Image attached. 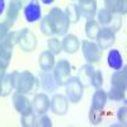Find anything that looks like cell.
Returning <instances> with one entry per match:
<instances>
[{
    "label": "cell",
    "mask_w": 127,
    "mask_h": 127,
    "mask_svg": "<svg viewBox=\"0 0 127 127\" xmlns=\"http://www.w3.org/2000/svg\"><path fill=\"white\" fill-rule=\"evenodd\" d=\"M23 14L28 23H34L39 20L42 15L39 0H28V3L23 8Z\"/></svg>",
    "instance_id": "10"
},
{
    "label": "cell",
    "mask_w": 127,
    "mask_h": 127,
    "mask_svg": "<svg viewBox=\"0 0 127 127\" xmlns=\"http://www.w3.org/2000/svg\"><path fill=\"white\" fill-rule=\"evenodd\" d=\"M34 117H36L34 112H29L27 114H23L22 117H20V125H22L23 127H33Z\"/></svg>",
    "instance_id": "32"
},
{
    "label": "cell",
    "mask_w": 127,
    "mask_h": 127,
    "mask_svg": "<svg viewBox=\"0 0 127 127\" xmlns=\"http://www.w3.org/2000/svg\"><path fill=\"white\" fill-rule=\"evenodd\" d=\"M12 100H13V105H14L15 111L20 116L27 114L29 112H33V108H32V102H31V99L27 97L26 94L14 92L13 95H12Z\"/></svg>",
    "instance_id": "9"
},
{
    "label": "cell",
    "mask_w": 127,
    "mask_h": 127,
    "mask_svg": "<svg viewBox=\"0 0 127 127\" xmlns=\"http://www.w3.org/2000/svg\"><path fill=\"white\" fill-rule=\"evenodd\" d=\"M55 55L51 51H43L41 52V55L38 57V65L42 71H51L55 66Z\"/></svg>",
    "instance_id": "17"
},
{
    "label": "cell",
    "mask_w": 127,
    "mask_h": 127,
    "mask_svg": "<svg viewBox=\"0 0 127 127\" xmlns=\"http://www.w3.org/2000/svg\"><path fill=\"white\" fill-rule=\"evenodd\" d=\"M6 69H4L3 66H0V90H1V83H3V80H4V78H5V75H6Z\"/></svg>",
    "instance_id": "37"
},
{
    "label": "cell",
    "mask_w": 127,
    "mask_h": 127,
    "mask_svg": "<svg viewBox=\"0 0 127 127\" xmlns=\"http://www.w3.org/2000/svg\"><path fill=\"white\" fill-rule=\"evenodd\" d=\"M85 36L88 37V39H92L94 41L95 37H97L98 34V32L100 29V26L99 23L97 22V20H94V19H89L87 20V23H85Z\"/></svg>",
    "instance_id": "23"
},
{
    "label": "cell",
    "mask_w": 127,
    "mask_h": 127,
    "mask_svg": "<svg viewBox=\"0 0 127 127\" xmlns=\"http://www.w3.org/2000/svg\"><path fill=\"white\" fill-rule=\"evenodd\" d=\"M38 81H39V87L43 92H56L60 88V84L54 76V72L51 71H42L39 74Z\"/></svg>",
    "instance_id": "12"
},
{
    "label": "cell",
    "mask_w": 127,
    "mask_h": 127,
    "mask_svg": "<svg viewBox=\"0 0 127 127\" xmlns=\"http://www.w3.org/2000/svg\"><path fill=\"white\" fill-rule=\"evenodd\" d=\"M107 92L103 90L102 88L95 89L93 97H92V108L95 109H104L105 104H107Z\"/></svg>",
    "instance_id": "19"
},
{
    "label": "cell",
    "mask_w": 127,
    "mask_h": 127,
    "mask_svg": "<svg viewBox=\"0 0 127 127\" xmlns=\"http://www.w3.org/2000/svg\"><path fill=\"white\" fill-rule=\"evenodd\" d=\"M13 83L14 90L22 94H34L39 88L38 78H36L29 70L13 71Z\"/></svg>",
    "instance_id": "1"
},
{
    "label": "cell",
    "mask_w": 127,
    "mask_h": 127,
    "mask_svg": "<svg viewBox=\"0 0 127 127\" xmlns=\"http://www.w3.org/2000/svg\"><path fill=\"white\" fill-rule=\"evenodd\" d=\"M15 45H18V32L10 31L0 42V66H3L4 69H8L10 65Z\"/></svg>",
    "instance_id": "2"
},
{
    "label": "cell",
    "mask_w": 127,
    "mask_h": 127,
    "mask_svg": "<svg viewBox=\"0 0 127 127\" xmlns=\"http://www.w3.org/2000/svg\"><path fill=\"white\" fill-rule=\"evenodd\" d=\"M81 52H83V56L85 59V61L89 64H98L103 56V51L92 39L81 41Z\"/></svg>",
    "instance_id": "5"
},
{
    "label": "cell",
    "mask_w": 127,
    "mask_h": 127,
    "mask_svg": "<svg viewBox=\"0 0 127 127\" xmlns=\"http://www.w3.org/2000/svg\"><path fill=\"white\" fill-rule=\"evenodd\" d=\"M39 31L41 33L46 36V37H52L55 36V31H54V27L51 24V20L48 19V17H43L41 19V24H39Z\"/></svg>",
    "instance_id": "26"
},
{
    "label": "cell",
    "mask_w": 127,
    "mask_h": 127,
    "mask_svg": "<svg viewBox=\"0 0 127 127\" xmlns=\"http://www.w3.org/2000/svg\"><path fill=\"white\" fill-rule=\"evenodd\" d=\"M117 13L120 15L127 14V0H117Z\"/></svg>",
    "instance_id": "36"
},
{
    "label": "cell",
    "mask_w": 127,
    "mask_h": 127,
    "mask_svg": "<svg viewBox=\"0 0 127 127\" xmlns=\"http://www.w3.org/2000/svg\"><path fill=\"white\" fill-rule=\"evenodd\" d=\"M107 61H108V66L113 70H120L123 66V59L118 50H111Z\"/></svg>",
    "instance_id": "21"
},
{
    "label": "cell",
    "mask_w": 127,
    "mask_h": 127,
    "mask_svg": "<svg viewBox=\"0 0 127 127\" xmlns=\"http://www.w3.org/2000/svg\"><path fill=\"white\" fill-rule=\"evenodd\" d=\"M34 127H52V121L48 116L45 114H36L34 117Z\"/></svg>",
    "instance_id": "29"
},
{
    "label": "cell",
    "mask_w": 127,
    "mask_h": 127,
    "mask_svg": "<svg viewBox=\"0 0 127 127\" xmlns=\"http://www.w3.org/2000/svg\"><path fill=\"white\" fill-rule=\"evenodd\" d=\"M23 9V1L22 0H10V3L6 9V20L14 23L17 18L20 14V10Z\"/></svg>",
    "instance_id": "18"
},
{
    "label": "cell",
    "mask_w": 127,
    "mask_h": 127,
    "mask_svg": "<svg viewBox=\"0 0 127 127\" xmlns=\"http://www.w3.org/2000/svg\"><path fill=\"white\" fill-rule=\"evenodd\" d=\"M50 108L54 114L64 116L67 113L69 109V100L66 95L64 94H55L54 97L50 99Z\"/></svg>",
    "instance_id": "11"
},
{
    "label": "cell",
    "mask_w": 127,
    "mask_h": 127,
    "mask_svg": "<svg viewBox=\"0 0 127 127\" xmlns=\"http://www.w3.org/2000/svg\"><path fill=\"white\" fill-rule=\"evenodd\" d=\"M54 71V76L56 78L57 83L60 84V87L64 85L66 83V80L71 76V65L70 62L65 59H61L57 62H55V66L52 69Z\"/></svg>",
    "instance_id": "8"
},
{
    "label": "cell",
    "mask_w": 127,
    "mask_h": 127,
    "mask_svg": "<svg viewBox=\"0 0 127 127\" xmlns=\"http://www.w3.org/2000/svg\"><path fill=\"white\" fill-rule=\"evenodd\" d=\"M125 97H126V89H121L117 87H111L109 92L107 93V98L116 102L125 100Z\"/></svg>",
    "instance_id": "27"
},
{
    "label": "cell",
    "mask_w": 127,
    "mask_h": 127,
    "mask_svg": "<svg viewBox=\"0 0 127 127\" xmlns=\"http://www.w3.org/2000/svg\"><path fill=\"white\" fill-rule=\"evenodd\" d=\"M5 12V0H0V15Z\"/></svg>",
    "instance_id": "38"
},
{
    "label": "cell",
    "mask_w": 127,
    "mask_h": 127,
    "mask_svg": "<svg viewBox=\"0 0 127 127\" xmlns=\"http://www.w3.org/2000/svg\"><path fill=\"white\" fill-rule=\"evenodd\" d=\"M61 46H62L64 52H66L69 55H74V54H76L80 48V41L75 34L66 33L61 41Z\"/></svg>",
    "instance_id": "15"
},
{
    "label": "cell",
    "mask_w": 127,
    "mask_h": 127,
    "mask_svg": "<svg viewBox=\"0 0 127 127\" xmlns=\"http://www.w3.org/2000/svg\"><path fill=\"white\" fill-rule=\"evenodd\" d=\"M79 8L80 17H84L85 19H94L97 14V0H79V4H76Z\"/></svg>",
    "instance_id": "14"
},
{
    "label": "cell",
    "mask_w": 127,
    "mask_h": 127,
    "mask_svg": "<svg viewBox=\"0 0 127 127\" xmlns=\"http://www.w3.org/2000/svg\"><path fill=\"white\" fill-rule=\"evenodd\" d=\"M104 8L112 13H117V0H103Z\"/></svg>",
    "instance_id": "35"
},
{
    "label": "cell",
    "mask_w": 127,
    "mask_h": 127,
    "mask_svg": "<svg viewBox=\"0 0 127 127\" xmlns=\"http://www.w3.org/2000/svg\"><path fill=\"white\" fill-rule=\"evenodd\" d=\"M14 23L9 22V20H3L1 23H0V42H1L4 39V37L9 33L10 31H12V27H13Z\"/></svg>",
    "instance_id": "33"
},
{
    "label": "cell",
    "mask_w": 127,
    "mask_h": 127,
    "mask_svg": "<svg viewBox=\"0 0 127 127\" xmlns=\"http://www.w3.org/2000/svg\"><path fill=\"white\" fill-rule=\"evenodd\" d=\"M94 67H93V64H84V65L79 69V79L81 80V83L84 85H90V79L93 76V72H94Z\"/></svg>",
    "instance_id": "22"
},
{
    "label": "cell",
    "mask_w": 127,
    "mask_h": 127,
    "mask_svg": "<svg viewBox=\"0 0 127 127\" xmlns=\"http://www.w3.org/2000/svg\"><path fill=\"white\" fill-rule=\"evenodd\" d=\"M90 85L95 89L102 88V85H103V74H102L100 70H94L93 76L90 79Z\"/></svg>",
    "instance_id": "31"
},
{
    "label": "cell",
    "mask_w": 127,
    "mask_h": 127,
    "mask_svg": "<svg viewBox=\"0 0 127 127\" xmlns=\"http://www.w3.org/2000/svg\"><path fill=\"white\" fill-rule=\"evenodd\" d=\"M116 14L117 13H112V12H109V10H107L105 8H103V9L97 10V14L95 15H97V18H98L97 22L99 23V26L109 28L113 23V19H114Z\"/></svg>",
    "instance_id": "20"
},
{
    "label": "cell",
    "mask_w": 127,
    "mask_h": 127,
    "mask_svg": "<svg viewBox=\"0 0 127 127\" xmlns=\"http://www.w3.org/2000/svg\"><path fill=\"white\" fill-rule=\"evenodd\" d=\"M55 0H41V3H43L45 5H50V4H52Z\"/></svg>",
    "instance_id": "39"
},
{
    "label": "cell",
    "mask_w": 127,
    "mask_h": 127,
    "mask_svg": "<svg viewBox=\"0 0 127 127\" xmlns=\"http://www.w3.org/2000/svg\"><path fill=\"white\" fill-rule=\"evenodd\" d=\"M64 85H65L66 98L69 102H71L72 104L81 102L84 95V84L78 76H70Z\"/></svg>",
    "instance_id": "4"
},
{
    "label": "cell",
    "mask_w": 127,
    "mask_h": 127,
    "mask_svg": "<svg viewBox=\"0 0 127 127\" xmlns=\"http://www.w3.org/2000/svg\"><path fill=\"white\" fill-rule=\"evenodd\" d=\"M89 121L94 126L99 125L103 121V109H95V108H92L90 107V111H89Z\"/></svg>",
    "instance_id": "30"
},
{
    "label": "cell",
    "mask_w": 127,
    "mask_h": 127,
    "mask_svg": "<svg viewBox=\"0 0 127 127\" xmlns=\"http://www.w3.org/2000/svg\"><path fill=\"white\" fill-rule=\"evenodd\" d=\"M117 120L122 125H126V121H127V108H126V105H123V107H121L118 109V112H117Z\"/></svg>",
    "instance_id": "34"
},
{
    "label": "cell",
    "mask_w": 127,
    "mask_h": 127,
    "mask_svg": "<svg viewBox=\"0 0 127 127\" xmlns=\"http://www.w3.org/2000/svg\"><path fill=\"white\" fill-rule=\"evenodd\" d=\"M32 108L36 114H45L50 109V98L46 93H36L32 100Z\"/></svg>",
    "instance_id": "13"
},
{
    "label": "cell",
    "mask_w": 127,
    "mask_h": 127,
    "mask_svg": "<svg viewBox=\"0 0 127 127\" xmlns=\"http://www.w3.org/2000/svg\"><path fill=\"white\" fill-rule=\"evenodd\" d=\"M111 87H117L121 89L127 88V67L123 65L120 70H116L111 76Z\"/></svg>",
    "instance_id": "16"
},
{
    "label": "cell",
    "mask_w": 127,
    "mask_h": 127,
    "mask_svg": "<svg viewBox=\"0 0 127 127\" xmlns=\"http://www.w3.org/2000/svg\"><path fill=\"white\" fill-rule=\"evenodd\" d=\"M18 46L24 52H32L37 47V37L29 28H23L18 32Z\"/></svg>",
    "instance_id": "6"
},
{
    "label": "cell",
    "mask_w": 127,
    "mask_h": 127,
    "mask_svg": "<svg viewBox=\"0 0 127 127\" xmlns=\"http://www.w3.org/2000/svg\"><path fill=\"white\" fill-rule=\"evenodd\" d=\"M14 90V83H13V76L12 74H6L3 83H1V90H0V97H8L10 93Z\"/></svg>",
    "instance_id": "25"
},
{
    "label": "cell",
    "mask_w": 127,
    "mask_h": 127,
    "mask_svg": "<svg viewBox=\"0 0 127 127\" xmlns=\"http://www.w3.org/2000/svg\"><path fill=\"white\" fill-rule=\"evenodd\" d=\"M47 17L51 20V24L54 27L56 36H65L67 33V31L70 28V22L64 10H61L57 6H54L50 9Z\"/></svg>",
    "instance_id": "3"
},
{
    "label": "cell",
    "mask_w": 127,
    "mask_h": 127,
    "mask_svg": "<svg viewBox=\"0 0 127 127\" xmlns=\"http://www.w3.org/2000/svg\"><path fill=\"white\" fill-rule=\"evenodd\" d=\"M47 47H48V51H51L54 55H59L61 54L62 51V46H61V41L57 38V37H48V41H47Z\"/></svg>",
    "instance_id": "28"
},
{
    "label": "cell",
    "mask_w": 127,
    "mask_h": 127,
    "mask_svg": "<svg viewBox=\"0 0 127 127\" xmlns=\"http://www.w3.org/2000/svg\"><path fill=\"white\" fill-rule=\"evenodd\" d=\"M64 12H65V14H66L67 19H69L70 24H71V23L75 24V23L79 22V19H80V13H79V8H78L76 4H74V3L69 4Z\"/></svg>",
    "instance_id": "24"
},
{
    "label": "cell",
    "mask_w": 127,
    "mask_h": 127,
    "mask_svg": "<svg viewBox=\"0 0 127 127\" xmlns=\"http://www.w3.org/2000/svg\"><path fill=\"white\" fill-rule=\"evenodd\" d=\"M116 42V32L108 27H100L97 37H95V43L99 46L102 51L112 47Z\"/></svg>",
    "instance_id": "7"
}]
</instances>
